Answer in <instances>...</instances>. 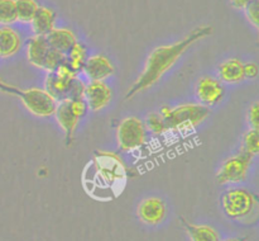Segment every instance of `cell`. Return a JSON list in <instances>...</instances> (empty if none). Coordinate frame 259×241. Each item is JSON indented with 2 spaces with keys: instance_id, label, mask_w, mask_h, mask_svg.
I'll list each match as a JSON object with an SVG mask.
<instances>
[{
  "instance_id": "obj_25",
  "label": "cell",
  "mask_w": 259,
  "mask_h": 241,
  "mask_svg": "<svg viewBox=\"0 0 259 241\" xmlns=\"http://www.w3.org/2000/svg\"><path fill=\"white\" fill-rule=\"evenodd\" d=\"M66 61V55L65 53L60 52V51H56L53 48H51L50 53H48L47 58H46V62H45V68L43 70L46 73H53L56 71V68L58 67L60 65H62L63 62Z\"/></svg>"
},
{
  "instance_id": "obj_27",
  "label": "cell",
  "mask_w": 259,
  "mask_h": 241,
  "mask_svg": "<svg viewBox=\"0 0 259 241\" xmlns=\"http://www.w3.org/2000/svg\"><path fill=\"white\" fill-rule=\"evenodd\" d=\"M248 123H249V128H257L259 126V106L258 101H254L252 106L248 109Z\"/></svg>"
},
{
  "instance_id": "obj_9",
  "label": "cell",
  "mask_w": 259,
  "mask_h": 241,
  "mask_svg": "<svg viewBox=\"0 0 259 241\" xmlns=\"http://www.w3.org/2000/svg\"><path fill=\"white\" fill-rule=\"evenodd\" d=\"M76 79H77V74L65 61L62 65L56 68V71L47 74L45 90H47L58 101L61 99L67 98L68 94H70L71 86H72L73 81Z\"/></svg>"
},
{
  "instance_id": "obj_22",
  "label": "cell",
  "mask_w": 259,
  "mask_h": 241,
  "mask_svg": "<svg viewBox=\"0 0 259 241\" xmlns=\"http://www.w3.org/2000/svg\"><path fill=\"white\" fill-rule=\"evenodd\" d=\"M259 151V132L257 128H249L242 137L240 152L254 157Z\"/></svg>"
},
{
  "instance_id": "obj_7",
  "label": "cell",
  "mask_w": 259,
  "mask_h": 241,
  "mask_svg": "<svg viewBox=\"0 0 259 241\" xmlns=\"http://www.w3.org/2000/svg\"><path fill=\"white\" fill-rule=\"evenodd\" d=\"M94 165L104 182L109 184L124 182L129 177V169L120 156L110 151H96L94 155Z\"/></svg>"
},
{
  "instance_id": "obj_29",
  "label": "cell",
  "mask_w": 259,
  "mask_h": 241,
  "mask_svg": "<svg viewBox=\"0 0 259 241\" xmlns=\"http://www.w3.org/2000/svg\"><path fill=\"white\" fill-rule=\"evenodd\" d=\"M254 2H257V0H230L233 8H235L238 10H244L248 5H250Z\"/></svg>"
},
{
  "instance_id": "obj_19",
  "label": "cell",
  "mask_w": 259,
  "mask_h": 241,
  "mask_svg": "<svg viewBox=\"0 0 259 241\" xmlns=\"http://www.w3.org/2000/svg\"><path fill=\"white\" fill-rule=\"evenodd\" d=\"M180 222L186 230L191 241H220V236L214 227L209 225H195L186 218L180 217Z\"/></svg>"
},
{
  "instance_id": "obj_26",
  "label": "cell",
  "mask_w": 259,
  "mask_h": 241,
  "mask_svg": "<svg viewBox=\"0 0 259 241\" xmlns=\"http://www.w3.org/2000/svg\"><path fill=\"white\" fill-rule=\"evenodd\" d=\"M244 13H245V17H247V19L249 20L250 24L253 25V27L257 29L259 27V17H258V0L257 2L252 3L250 5H248L247 8L244 9Z\"/></svg>"
},
{
  "instance_id": "obj_23",
  "label": "cell",
  "mask_w": 259,
  "mask_h": 241,
  "mask_svg": "<svg viewBox=\"0 0 259 241\" xmlns=\"http://www.w3.org/2000/svg\"><path fill=\"white\" fill-rule=\"evenodd\" d=\"M144 126L148 131H151L152 133L156 134V136H162V134L167 133L168 128L166 126V122L163 121L162 116L157 112H152L147 116L146 122H144Z\"/></svg>"
},
{
  "instance_id": "obj_24",
  "label": "cell",
  "mask_w": 259,
  "mask_h": 241,
  "mask_svg": "<svg viewBox=\"0 0 259 241\" xmlns=\"http://www.w3.org/2000/svg\"><path fill=\"white\" fill-rule=\"evenodd\" d=\"M17 22L15 0H0V25H10Z\"/></svg>"
},
{
  "instance_id": "obj_16",
  "label": "cell",
  "mask_w": 259,
  "mask_h": 241,
  "mask_svg": "<svg viewBox=\"0 0 259 241\" xmlns=\"http://www.w3.org/2000/svg\"><path fill=\"white\" fill-rule=\"evenodd\" d=\"M46 38H47V42L51 48L60 51V52L65 53V55L77 42V37H76L75 32L66 27H55L46 36Z\"/></svg>"
},
{
  "instance_id": "obj_10",
  "label": "cell",
  "mask_w": 259,
  "mask_h": 241,
  "mask_svg": "<svg viewBox=\"0 0 259 241\" xmlns=\"http://www.w3.org/2000/svg\"><path fill=\"white\" fill-rule=\"evenodd\" d=\"M199 103L205 107H214L219 104L225 96V88L219 79L211 76H202L199 79L195 89Z\"/></svg>"
},
{
  "instance_id": "obj_3",
  "label": "cell",
  "mask_w": 259,
  "mask_h": 241,
  "mask_svg": "<svg viewBox=\"0 0 259 241\" xmlns=\"http://www.w3.org/2000/svg\"><path fill=\"white\" fill-rule=\"evenodd\" d=\"M0 91L8 95L17 96L20 99L23 106L34 116L40 118H47L55 113L57 100L45 89L27 88L23 89L19 86L12 85L0 78Z\"/></svg>"
},
{
  "instance_id": "obj_14",
  "label": "cell",
  "mask_w": 259,
  "mask_h": 241,
  "mask_svg": "<svg viewBox=\"0 0 259 241\" xmlns=\"http://www.w3.org/2000/svg\"><path fill=\"white\" fill-rule=\"evenodd\" d=\"M51 47L47 42V38L45 36L33 35L28 38L27 46H25V53H27V60L34 67L45 68L46 58L50 53Z\"/></svg>"
},
{
  "instance_id": "obj_5",
  "label": "cell",
  "mask_w": 259,
  "mask_h": 241,
  "mask_svg": "<svg viewBox=\"0 0 259 241\" xmlns=\"http://www.w3.org/2000/svg\"><path fill=\"white\" fill-rule=\"evenodd\" d=\"M86 112L88 106L83 98H65L57 101L53 116L65 134L66 146L72 145L76 129Z\"/></svg>"
},
{
  "instance_id": "obj_15",
  "label": "cell",
  "mask_w": 259,
  "mask_h": 241,
  "mask_svg": "<svg viewBox=\"0 0 259 241\" xmlns=\"http://www.w3.org/2000/svg\"><path fill=\"white\" fill-rule=\"evenodd\" d=\"M22 47V37L10 25L0 27V58H9L17 55Z\"/></svg>"
},
{
  "instance_id": "obj_4",
  "label": "cell",
  "mask_w": 259,
  "mask_h": 241,
  "mask_svg": "<svg viewBox=\"0 0 259 241\" xmlns=\"http://www.w3.org/2000/svg\"><path fill=\"white\" fill-rule=\"evenodd\" d=\"M220 204L225 216L232 220L250 222L257 220L258 198L254 193L244 188H232L225 190L220 197Z\"/></svg>"
},
{
  "instance_id": "obj_6",
  "label": "cell",
  "mask_w": 259,
  "mask_h": 241,
  "mask_svg": "<svg viewBox=\"0 0 259 241\" xmlns=\"http://www.w3.org/2000/svg\"><path fill=\"white\" fill-rule=\"evenodd\" d=\"M147 128L144 122L137 117H125L116 128V144L120 151L132 152L146 144Z\"/></svg>"
},
{
  "instance_id": "obj_21",
  "label": "cell",
  "mask_w": 259,
  "mask_h": 241,
  "mask_svg": "<svg viewBox=\"0 0 259 241\" xmlns=\"http://www.w3.org/2000/svg\"><path fill=\"white\" fill-rule=\"evenodd\" d=\"M37 0H15L17 20L20 23H30L38 10Z\"/></svg>"
},
{
  "instance_id": "obj_1",
  "label": "cell",
  "mask_w": 259,
  "mask_h": 241,
  "mask_svg": "<svg viewBox=\"0 0 259 241\" xmlns=\"http://www.w3.org/2000/svg\"><path fill=\"white\" fill-rule=\"evenodd\" d=\"M212 30L214 29L211 25H199V27L194 28L189 35L185 36L182 40L171 43V45L158 46L154 48L147 57L146 65H144L141 75L126 91V100L156 85L195 43L209 37Z\"/></svg>"
},
{
  "instance_id": "obj_28",
  "label": "cell",
  "mask_w": 259,
  "mask_h": 241,
  "mask_svg": "<svg viewBox=\"0 0 259 241\" xmlns=\"http://www.w3.org/2000/svg\"><path fill=\"white\" fill-rule=\"evenodd\" d=\"M259 74V67L255 62L244 63V76L245 79H255Z\"/></svg>"
},
{
  "instance_id": "obj_11",
  "label": "cell",
  "mask_w": 259,
  "mask_h": 241,
  "mask_svg": "<svg viewBox=\"0 0 259 241\" xmlns=\"http://www.w3.org/2000/svg\"><path fill=\"white\" fill-rule=\"evenodd\" d=\"M113 98V91L110 86L104 81H90L85 86V95L88 109L91 112H100L110 104Z\"/></svg>"
},
{
  "instance_id": "obj_18",
  "label": "cell",
  "mask_w": 259,
  "mask_h": 241,
  "mask_svg": "<svg viewBox=\"0 0 259 241\" xmlns=\"http://www.w3.org/2000/svg\"><path fill=\"white\" fill-rule=\"evenodd\" d=\"M218 74H219L220 81L228 84L242 83L245 79L244 63L239 58H228L220 63L218 67Z\"/></svg>"
},
{
  "instance_id": "obj_12",
  "label": "cell",
  "mask_w": 259,
  "mask_h": 241,
  "mask_svg": "<svg viewBox=\"0 0 259 241\" xmlns=\"http://www.w3.org/2000/svg\"><path fill=\"white\" fill-rule=\"evenodd\" d=\"M137 213H138L139 220L146 223V225H158L166 217V203L158 197L146 198V199L139 203Z\"/></svg>"
},
{
  "instance_id": "obj_30",
  "label": "cell",
  "mask_w": 259,
  "mask_h": 241,
  "mask_svg": "<svg viewBox=\"0 0 259 241\" xmlns=\"http://www.w3.org/2000/svg\"><path fill=\"white\" fill-rule=\"evenodd\" d=\"M248 237H232V238H227L224 241H247Z\"/></svg>"
},
{
  "instance_id": "obj_17",
  "label": "cell",
  "mask_w": 259,
  "mask_h": 241,
  "mask_svg": "<svg viewBox=\"0 0 259 241\" xmlns=\"http://www.w3.org/2000/svg\"><path fill=\"white\" fill-rule=\"evenodd\" d=\"M56 20H57V14L52 8L39 5L29 24L34 35L46 37L56 27Z\"/></svg>"
},
{
  "instance_id": "obj_2",
  "label": "cell",
  "mask_w": 259,
  "mask_h": 241,
  "mask_svg": "<svg viewBox=\"0 0 259 241\" xmlns=\"http://www.w3.org/2000/svg\"><path fill=\"white\" fill-rule=\"evenodd\" d=\"M158 113L168 131L190 132L209 118L210 108L200 103H185L176 107L162 106Z\"/></svg>"
},
{
  "instance_id": "obj_13",
  "label": "cell",
  "mask_w": 259,
  "mask_h": 241,
  "mask_svg": "<svg viewBox=\"0 0 259 241\" xmlns=\"http://www.w3.org/2000/svg\"><path fill=\"white\" fill-rule=\"evenodd\" d=\"M82 71L90 81H104L115 74V67L110 58L101 53H96L88 57Z\"/></svg>"
},
{
  "instance_id": "obj_8",
  "label": "cell",
  "mask_w": 259,
  "mask_h": 241,
  "mask_svg": "<svg viewBox=\"0 0 259 241\" xmlns=\"http://www.w3.org/2000/svg\"><path fill=\"white\" fill-rule=\"evenodd\" d=\"M252 161L253 157L248 156L240 151L233 156L228 157L218 170L217 182L220 185L243 182V180L247 179Z\"/></svg>"
},
{
  "instance_id": "obj_20",
  "label": "cell",
  "mask_w": 259,
  "mask_h": 241,
  "mask_svg": "<svg viewBox=\"0 0 259 241\" xmlns=\"http://www.w3.org/2000/svg\"><path fill=\"white\" fill-rule=\"evenodd\" d=\"M86 60H88V50H86V46L80 41H77L66 53V62L76 74L83 70Z\"/></svg>"
}]
</instances>
